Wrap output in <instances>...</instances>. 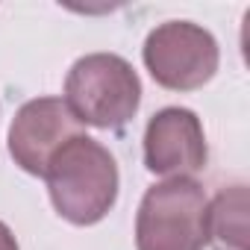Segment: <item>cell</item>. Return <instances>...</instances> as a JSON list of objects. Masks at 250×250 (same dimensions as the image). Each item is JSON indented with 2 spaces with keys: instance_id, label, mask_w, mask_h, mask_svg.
Returning <instances> with one entry per match:
<instances>
[{
  "instance_id": "cell-1",
  "label": "cell",
  "mask_w": 250,
  "mask_h": 250,
  "mask_svg": "<svg viewBox=\"0 0 250 250\" xmlns=\"http://www.w3.org/2000/svg\"><path fill=\"white\" fill-rule=\"evenodd\" d=\"M44 180L56 212L77 227L103 221L118 200L115 156L88 136H77L56 150L47 162Z\"/></svg>"
},
{
  "instance_id": "cell-2",
  "label": "cell",
  "mask_w": 250,
  "mask_h": 250,
  "mask_svg": "<svg viewBox=\"0 0 250 250\" xmlns=\"http://www.w3.org/2000/svg\"><path fill=\"white\" fill-rule=\"evenodd\" d=\"M65 103L80 124L97 130H121L139 112L142 80L124 56L88 53L68 71Z\"/></svg>"
},
{
  "instance_id": "cell-3",
  "label": "cell",
  "mask_w": 250,
  "mask_h": 250,
  "mask_svg": "<svg viewBox=\"0 0 250 250\" xmlns=\"http://www.w3.org/2000/svg\"><path fill=\"white\" fill-rule=\"evenodd\" d=\"M206 191L186 177L156 183L145 191L136 215L139 250H203L206 247Z\"/></svg>"
},
{
  "instance_id": "cell-4",
  "label": "cell",
  "mask_w": 250,
  "mask_h": 250,
  "mask_svg": "<svg viewBox=\"0 0 250 250\" xmlns=\"http://www.w3.org/2000/svg\"><path fill=\"white\" fill-rule=\"evenodd\" d=\"M218 42L191 21L159 24L145 42V65L150 77L171 91H194L218 71Z\"/></svg>"
},
{
  "instance_id": "cell-5",
  "label": "cell",
  "mask_w": 250,
  "mask_h": 250,
  "mask_svg": "<svg viewBox=\"0 0 250 250\" xmlns=\"http://www.w3.org/2000/svg\"><path fill=\"white\" fill-rule=\"evenodd\" d=\"M85 136L62 97H39L18 109L9 127V153L33 177H44L47 162L71 139Z\"/></svg>"
},
{
  "instance_id": "cell-6",
  "label": "cell",
  "mask_w": 250,
  "mask_h": 250,
  "mask_svg": "<svg viewBox=\"0 0 250 250\" xmlns=\"http://www.w3.org/2000/svg\"><path fill=\"white\" fill-rule=\"evenodd\" d=\"M203 124L191 109L168 106L147 121L145 130V165L159 177H191L206 165Z\"/></svg>"
},
{
  "instance_id": "cell-7",
  "label": "cell",
  "mask_w": 250,
  "mask_h": 250,
  "mask_svg": "<svg viewBox=\"0 0 250 250\" xmlns=\"http://www.w3.org/2000/svg\"><path fill=\"white\" fill-rule=\"evenodd\" d=\"M206 241L215 250H247V188L229 186L206 209Z\"/></svg>"
},
{
  "instance_id": "cell-8",
  "label": "cell",
  "mask_w": 250,
  "mask_h": 250,
  "mask_svg": "<svg viewBox=\"0 0 250 250\" xmlns=\"http://www.w3.org/2000/svg\"><path fill=\"white\" fill-rule=\"evenodd\" d=\"M0 250H18V241H15L12 229L3 221H0Z\"/></svg>"
}]
</instances>
